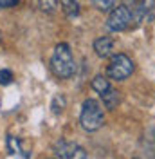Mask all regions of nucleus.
I'll list each match as a JSON object with an SVG mask.
<instances>
[{"mask_svg": "<svg viewBox=\"0 0 155 159\" xmlns=\"http://www.w3.org/2000/svg\"><path fill=\"white\" fill-rule=\"evenodd\" d=\"M61 6H63V11L69 18H74L79 15V6L76 0H61Z\"/></svg>", "mask_w": 155, "mask_h": 159, "instance_id": "nucleus-10", "label": "nucleus"}, {"mask_svg": "<svg viewBox=\"0 0 155 159\" xmlns=\"http://www.w3.org/2000/svg\"><path fill=\"white\" fill-rule=\"evenodd\" d=\"M51 69L54 72V76H58L61 80H67L74 74L76 63H74L72 51L67 43H58L54 47L52 58H51Z\"/></svg>", "mask_w": 155, "mask_h": 159, "instance_id": "nucleus-1", "label": "nucleus"}, {"mask_svg": "<svg viewBox=\"0 0 155 159\" xmlns=\"http://www.w3.org/2000/svg\"><path fill=\"white\" fill-rule=\"evenodd\" d=\"M0 42H2V33H0Z\"/></svg>", "mask_w": 155, "mask_h": 159, "instance_id": "nucleus-18", "label": "nucleus"}, {"mask_svg": "<svg viewBox=\"0 0 155 159\" xmlns=\"http://www.w3.org/2000/svg\"><path fill=\"white\" fill-rule=\"evenodd\" d=\"M0 7H4V0H0Z\"/></svg>", "mask_w": 155, "mask_h": 159, "instance_id": "nucleus-17", "label": "nucleus"}, {"mask_svg": "<svg viewBox=\"0 0 155 159\" xmlns=\"http://www.w3.org/2000/svg\"><path fill=\"white\" fill-rule=\"evenodd\" d=\"M79 123H81L83 130H87V132H96L103 127V123H105L103 109L96 99H85L83 101Z\"/></svg>", "mask_w": 155, "mask_h": 159, "instance_id": "nucleus-2", "label": "nucleus"}, {"mask_svg": "<svg viewBox=\"0 0 155 159\" xmlns=\"http://www.w3.org/2000/svg\"><path fill=\"white\" fill-rule=\"evenodd\" d=\"M153 9H155V0H135V2L132 4V9H130L132 22H134L135 25L144 24L146 20L152 16Z\"/></svg>", "mask_w": 155, "mask_h": 159, "instance_id": "nucleus-6", "label": "nucleus"}, {"mask_svg": "<svg viewBox=\"0 0 155 159\" xmlns=\"http://www.w3.org/2000/svg\"><path fill=\"white\" fill-rule=\"evenodd\" d=\"M116 6V0H94V7L97 11H110Z\"/></svg>", "mask_w": 155, "mask_h": 159, "instance_id": "nucleus-13", "label": "nucleus"}, {"mask_svg": "<svg viewBox=\"0 0 155 159\" xmlns=\"http://www.w3.org/2000/svg\"><path fill=\"white\" fill-rule=\"evenodd\" d=\"M52 152L56 157L61 159H85L87 157V152L81 148L78 143H72V141H56L52 145Z\"/></svg>", "mask_w": 155, "mask_h": 159, "instance_id": "nucleus-5", "label": "nucleus"}, {"mask_svg": "<svg viewBox=\"0 0 155 159\" xmlns=\"http://www.w3.org/2000/svg\"><path fill=\"white\" fill-rule=\"evenodd\" d=\"M16 4H18V0H4V7H13Z\"/></svg>", "mask_w": 155, "mask_h": 159, "instance_id": "nucleus-16", "label": "nucleus"}, {"mask_svg": "<svg viewBox=\"0 0 155 159\" xmlns=\"http://www.w3.org/2000/svg\"><path fill=\"white\" fill-rule=\"evenodd\" d=\"M101 99H103V105L107 107L108 110H114L119 103V92L112 87H108L105 92H101Z\"/></svg>", "mask_w": 155, "mask_h": 159, "instance_id": "nucleus-9", "label": "nucleus"}, {"mask_svg": "<svg viewBox=\"0 0 155 159\" xmlns=\"http://www.w3.org/2000/svg\"><path fill=\"white\" fill-rule=\"evenodd\" d=\"M94 51L99 58H108L114 51V40L108 36H101L94 42Z\"/></svg>", "mask_w": 155, "mask_h": 159, "instance_id": "nucleus-7", "label": "nucleus"}, {"mask_svg": "<svg viewBox=\"0 0 155 159\" xmlns=\"http://www.w3.org/2000/svg\"><path fill=\"white\" fill-rule=\"evenodd\" d=\"M132 72H134V61H132V58H128L126 54L119 52V54H114V56L110 58V63H108V67H107L108 78L123 81V80H126Z\"/></svg>", "mask_w": 155, "mask_h": 159, "instance_id": "nucleus-3", "label": "nucleus"}, {"mask_svg": "<svg viewBox=\"0 0 155 159\" xmlns=\"http://www.w3.org/2000/svg\"><path fill=\"white\" fill-rule=\"evenodd\" d=\"M63 109H65V98L63 96H56V98L52 99V112L60 114Z\"/></svg>", "mask_w": 155, "mask_h": 159, "instance_id": "nucleus-14", "label": "nucleus"}, {"mask_svg": "<svg viewBox=\"0 0 155 159\" xmlns=\"http://www.w3.org/2000/svg\"><path fill=\"white\" fill-rule=\"evenodd\" d=\"M110 87V83H108V80L105 76H96V78L92 80V89L96 90V92H105V90Z\"/></svg>", "mask_w": 155, "mask_h": 159, "instance_id": "nucleus-12", "label": "nucleus"}, {"mask_svg": "<svg viewBox=\"0 0 155 159\" xmlns=\"http://www.w3.org/2000/svg\"><path fill=\"white\" fill-rule=\"evenodd\" d=\"M6 147H7V152H9L11 156L24 157V159L31 157L29 152H25V150H24V147H22V141H20L18 138H15V136H7V139H6Z\"/></svg>", "mask_w": 155, "mask_h": 159, "instance_id": "nucleus-8", "label": "nucleus"}, {"mask_svg": "<svg viewBox=\"0 0 155 159\" xmlns=\"http://www.w3.org/2000/svg\"><path fill=\"white\" fill-rule=\"evenodd\" d=\"M13 72H11L9 69H2L0 70V85H9V83H13Z\"/></svg>", "mask_w": 155, "mask_h": 159, "instance_id": "nucleus-15", "label": "nucleus"}, {"mask_svg": "<svg viewBox=\"0 0 155 159\" xmlns=\"http://www.w3.org/2000/svg\"><path fill=\"white\" fill-rule=\"evenodd\" d=\"M132 24V15H130V7L126 4H121V6H114V9L110 11L107 18V29L114 31V33H121L130 27Z\"/></svg>", "mask_w": 155, "mask_h": 159, "instance_id": "nucleus-4", "label": "nucleus"}, {"mask_svg": "<svg viewBox=\"0 0 155 159\" xmlns=\"http://www.w3.org/2000/svg\"><path fill=\"white\" fill-rule=\"evenodd\" d=\"M38 6L43 13L52 15V13H56V9H58V0H38Z\"/></svg>", "mask_w": 155, "mask_h": 159, "instance_id": "nucleus-11", "label": "nucleus"}]
</instances>
